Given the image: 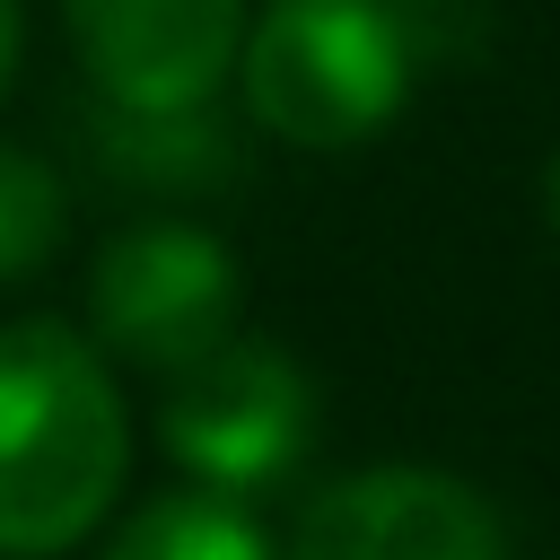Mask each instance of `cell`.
<instances>
[{
	"label": "cell",
	"instance_id": "6da1fadb",
	"mask_svg": "<svg viewBox=\"0 0 560 560\" xmlns=\"http://www.w3.org/2000/svg\"><path fill=\"white\" fill-rule=\"evenodd\" d=\"M131 420L96 332L61 315L0 324V560L79 551L122 499Z\"/></svg>",
	"mask_w": 560,
	"mask_h": 560
},
{
	"label": "cell",
	"instance_id": "7a4b0ae2",
	"mask_svg": "<svg viewBox=\"0 0 560 560\" xmlns=\"http://www.w3.org/2000/svg\"><path fill=\"white\" fill-rule=\"evenodd\" d=\"M236 79H245V114L271 140L359 149L402 114L420 52L394 0H262Z\"/></svg>",
	"mask_w": 560,
	"mask_h": 560
},
{
	"label": "cell",
	"instance_id": "3957f363",
	"mask_svg": "<svg viewBox=\"0 0 560 560\" xmlns=\"http://www.w3.org/2000/svg\"><path fill=\"white\" fill-rule=\"evenodd\" d=\"M306 438H315V385L262 332H228L210 359L166 376L158 446L192 472V490H219V499L280 490L306 464Z\"/></svg>",
	"mask_w": 560,
	"mask_h": 560
},
{
	"label": "cell",
	"instance_id": "277c9868",
	"mask_svg": "<svg viewBox=\"0 0 560 560\" xmlns=\"http://www.w3.org/2000/svg\"><path fill=\"white\" fill-rule=\"evenodd\" d=\"M88 315H96V350L184 376L236 332V262L192 219H140L105 236L88 271Z\"/></svg>",
	"mask_w": 560,
	"mask_h": 560
},
{
	"label": "cell",
	"instance_id": "5b68a950",
	"mask_svg": "<svg viewBox=\"0 0 560 560\" xmlns=\"http://www.w3.org/2000/svg\"><path fill=\"white\" fill-rule=\"evenodd\" d=\"M114 114H201L245 52V0H61Z\"/></svg>",
	"mask_w": 560,
	"mask_h": 560
},
{
	"label": "cell",
	"instance_id": "8992f818",
	"mask_svg": "<svg viewBox=\"0 0 560 560\" xmlns=\"http://www.w3.org/2000/svg\"><path fill=\"white\" fill-rule=\"evenodd\" d=\"M289 560H499V516L455 472L376 464L298 516Z\"/></svg>",
	"mask_w": 560,
	"mask_h": 560
},
{
	"label": "cell",
	"instance_id": "52a82bcc",
	"mask_svg": "<svg viewBox=\"0 0 560 560\" xmlns=\"http://www.w3.org/2000/svg\"><path fill=\"white\" fill-rule=\"evenodd\" d=\"M96 560H280L271 534L245 516V499L219 490H166L149 508H131Z\"/></svg>",
	"mask_w": 560,
	"mask_h": 560
},
{
	"label": "cell",
	"instance_id": "ba28073f",
	"mask_svg": "<svg viewBox=\"0 0 560 560\" xmlns=\"http://www.w3.org/2000/svg\"><path fill=\"white\" fill-rule=\"evenodd\" d=\"M61 219H70V192H61V175H52L35 149L0 140V289L52 262V245H61Z\"/></svg>",
	"mask_w": 560,
	"mask_h": 560
},
{
	"label": "cell",
	"instance_id": "9c48e42d",
	"mask_svg": "<svg viewBox=\"0 0 560 560\" xmlns=\"http://www.w3.org/2000/svg\"><path fill=\"white\" fill-rule=\"evenodd\" d=\"M18 52H26V9L0 0V105H9V88H18Z\"/></svg>",
	"mask_w": 560,
	"mask_h": 560
},
{
	"label": "cell",
	"instance_id": "30bf717a",
	"mask_svg": "<svg viewBox=\"0 0 560 560\" xmlns=\"http://www.w3.org/2000/svg\"><path fill=\"white\" fill-rule=\"evenodd\" d=\"M551 228H560V158H551Z\"/></svg>",
	"mask_w": 560,
	"mask_h": 560
}]
</instances>
